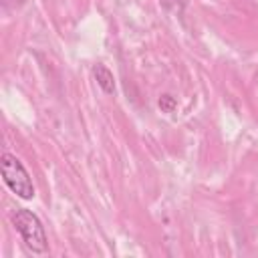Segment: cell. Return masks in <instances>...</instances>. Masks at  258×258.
<instances>
[{"instance_id": "cell-4", "label": "cell", "mask_w": 258, "mask_h": 258, "mask_svg": "<svg viewBox=\"0 0 258 258\" xmlns=\"http://www.w3.org/2000/svg\"><path fill=\"white\" fill-rule=\"evenodd\" d=\"M157 105H159V109H161L163 113H173V111L177 109V99H175L173 95H169V93H163V95L159 97Z\"/></svg>"}, {"instance_id": "cell-2", "label": "cell", "mask_w": 258, "mask_h": 258, "mask_svg": "<svg viewBox=\"0 0 258 258\" xmlns=\"http://www.w3.org/2000/svg\"><path fill=\"white\" fill-rule=\"evenodd\" d=\"M0 169H2V179H4V183H6V187H8L12 194H16V196L22 198V200H32V198H34V194H36L34 183H32V179H30L26 167L22 165V161H20L16 155L4 151V153H2Z\"/></svg>"}, {"instance_id": "cell-1", "label": "cell", "mask_w": 258, "mask_h": 258, "mask_svg": "<svg viewBox=\"0 0 258 258\" xmlns=\"http://www.w3.org/2000/svg\"><path fill=\"white\" fill-rule=\"evenodd\" d=\"M12 224L16 228V232L20 234L22 242L26 244V248L34 254H44L48 250V240H46V232L42 222L38 220L36 214H32L26 208H16L12 214Z\"/></svg>"}, {"instance_id": "cell-3", "label": "cell", "mask_w": 258, "mask_h": 258, "mask_svg": "<svg viewBox=\"0 0 258 258\" xmlns=\"http://www.w3.org/2000/svg\"><path fill=\"white\" fill-rule=\"evenodd\" d=\"M93 75H95V81H97V85L103 89V93L105 95H115V77H113V73L105 67V64H95V69H93Z\"/></svg>"}]
</instances>
